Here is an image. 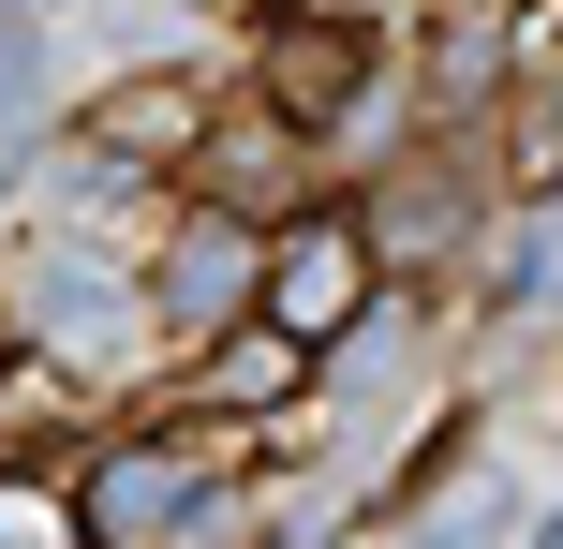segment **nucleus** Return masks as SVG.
I'll use <instances>...</instances> for the list:
<instances>
[{"mask_svg": "<svg viewBox=\"0 0 563 549\" xmlns=\"http://www.w3.org/2000/svg\"><path fill=\"white\" fill-rule=\"evenodd\" d=\"M297 164H311V134H297L282 105H208V134H194V164H178V194L238 208V223H282V208H297Z\"/></svg>", "mask_w": 563, "mask_h": 549, "instance_id": "423d86ee", "label": "nucleus"}, {"mask_svg": "<svg viewBox=\"0 0 563 549\" xmlns=\"http://www.w3.org/2000/svg\"><path fill=\"white\" fill-rule=\"evenodd\" d=\"M253 267H267V223H238V208H208V194H164V238H148V327L164 342H208V327H238L253 312Z\"/></svg>", "mask_w": 563, "mask_h": 549, "instance_id": "20e7f679", "label": "nucleus"}, {"mask_svg": "<svg viewBox=\"0 0 563 549\" xmlns=\"http://www.w3.org/2000/svg\"><path fill=\"white\" fill-rule=\"evenodd\" d=\"M238 461H253V431H223V416H148V431L89 446V475H75L89 549H178L208 505L238 491Z\"/></svg>", "mask_w": 563, "mask_h": 549, "instance_id": "f257e3e1", "label": "nucleus"}, {"mask_svg": "<svg viewBox=\"0 0 563 549\" xmlns=\"http://www.w3.org/2000/svg\"><path fill=\"white\" fill-rule=\"evenodd\" d=\"M45 89H59V59H45V15L15 0V15H0V149H30V134H45Z\"/></svg>", "mask_w": 563, "mask_h": 549, "instance_id": "f8f14e48", "label": "nucleus"}, {"mask_svg": "<svg viewBox=\"0 0 563 549\" xmlns=\"http://www.w3.org/2000/svg\"><path fill=\"white\" fill-rule=\"evenodd\" d=\"M0 549H89L75 475H45V461H0Z\"/></svg>", "mask_w": 563, "mask_h": 549, "instance_id": "9d476101", "label": "nucleus"}, {"mask_svg": "<svg viewBox=\"0 0 563 549\" xmlns=\"http://www.w3.org/2000/svg\"><path fill=\"white\" fill-rule=\"evenodd\" d=\"M194 134H208V89L194 75H119V89L75 105V149H104V164H134V178H178Z\"/></svg>", "mask_w": 563, "mask_h": 549, "instance_id": "1a4fd4ad", "label": "nucleus"}, {"mask_svg": "<svg viewBox=\"0 0 563 549\" xmlns=\"http://www.w3.org/2000/svg\"><path fill=\"white\" fill-rule=\"evenodd\" d=\"M489 149H416V164H386V194H371V253L386 267H430V253H460L475 238V194H489Z\"/></svg>", "mask_w": 563, "mask_h": 549, "instance_id": "0eeeda50", "label": "nucleus"}, {"mask_svg": "<svg viewBox=\"0 0 563 549\" xmlns=\"http://www.w3.org/2000/svg\"><path fill=\"white\" fill-rule=\"evenodd\" d=\"M75 386H89V372H59L45 342H15V356H0V461H15L30 431H75Z\"/></svg>", "mask_w": 563, "mask_h": 549, "instance_id": "9b49d317", "label": "nucleus"}, {"mask_svg": "<svg viewBox=\"0 0 563 549\" xmlns=\"http://www.w3.org/2000/svg\"><path fill=\"white\" fill-rule=\"evenodd\" d=\"M386 312V253H371V208H282L267 223V267H253V327L341 356L356 327Z\"/></svg>", "mask_w": 563, "mask_h": 549, "instance_id": "f03ea898", "label": "nucleus"}, {"mask_svg": "<svg viewBox=\"0 0 563 549\" xmlns=\"http://www.w3.org/2000/svg\"><path fill=\"white\" fill-rule=\"evenodd\" d=\"M311 372H327L311 342H282V327L238 312V327H208V342H194V372H178V416H223V431H253V416H282Z\"/></svg>", "mask_w": 563, "mask_h": 549, "instance_id": "6e6552de", "label": "nucleus"}, {"mask_svg": "<svg viewBox=\"0 0 563 549\" xmlns=\"http://www.w3.org/2000/svg\"><path fill=\"white\" fill-rule=\"evenodd\" d=\"M15 342H45L59 372H119V356H134V342H164V327H148L134 253H104V238H75V223H59L45 253L15 267Z\"/></svg>", "mask_w": 563, "mask_h": 549, "instance_id": "7ed1b4c3", "label": "nucleus"}, {"mask_svg": "<svg viewBox=\"0 0 563 549\" xmlns=\"http://www.w3.org/2000/svg\"><path fill=\"white\" fill-rule=\"evenodd\" d=\"M386 89V30L341 15V0H282L267 45H253V105H282L297 134H341V119Z\"/></svg>", "mask_w": 563, "mask_h": 549, "instance_id": "39448f33", "label": "nucleus"}]
</instances>
